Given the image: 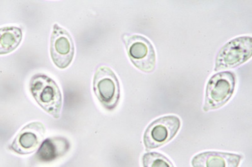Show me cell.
I'll use <instances>...</instances> for the list:
<instances>
[{"mask_svg": "<svg viewBox=\"0 0 252 167\" xmlns=\"http://www.w3.org/2000/svg\"><path fill=\"white\" fill-rule=\"evenodd\" d=\"M30 90L32 95L42 109L54 118H60L63 98L55 81L44 74H37L32 78Z\"/></svg>", "mask_w": 252, "mask_h": 167, "instance_id": "1", "label": "cell"}, {"mask_svg": "<svg viewBox=\"0 0 252 167\" xmlns=\"http://www.w3.org/2000/svg\"><path fill=\"white\" fill-rule=\"evenodd\" d=\"M235 86V76L233 72H219L211 77L206 87L205 111L224 106L232 96Z\"/></svg>", "mask_w": 252, "mask_h": 167, "instance_id": "2", "label": "cell"}, {"mask_svg": "<svg viewBox=\"0 0 252 167\" xmlns=\"http://www.w3.org/2000/svg\"><path fill=\"white\" fill-rule=\"evenodd\" d=\"M181 126V119L175 115L162 116L153 121L144 134L146 150L160 147L172 140L179 132Z\"/></svg>", "mask_w": 252, "mask_h": 167, "instance_id": "3", "label": "cell"}, {"mask_svg": "<svg viewBox=\"0 0 252 167\" xmlns=\"http://www.w3.org/2000/svg\"><path fill=\"white\" fill-rule=\"evenodd\" d=\"M94 91L105 109L112 110L120 99V85L112 70L106 66L98 67L94 78Z\"/></svg>", "mask_w": 252, "mask_h": 167, "instance_id": "4", "label": "cell"}, {"mask_svg": "<svg viewBox=\"0 0 252 167\" xmlns=\"http://www.w3.org/2000/svg\"><path fill=\"white\" fill-rule=\"evenodd\" d=\"M252 37L244 36L230 40L218 53L215 71L234 68L248 60L252 56Z\"/></svg>", "mask_w": 252, "mask_h": 167, "instance_id": "5", "label": "cell"}, {"mask_svg": "<svg viewBox=\"0 0 252 167\" xmlns=\"http://www.w3.org/2000/svg\"><path fill=\"white\" fill-rule=\"evenodd\" d=\"M123 40L132 64L147 73L154 71L157 57L152 43L143 36L139 35H126Z\"/></svg>", "mask_w": 252, "mask_h": 167, "instance_id": "6", "label": "cell"}, {"mask_svg": "<svg viewBox=\"0 0 252 167\" xmlns=\"http://www.w3.org/2000/svg\"><path fill=\"white\" fill-rule=\"evenodd\" d=\"M52 60L60 69H66L70 65L75 55V46L68 31L55 24L51 38Z\"/></svg>", "mask_w": 252, "mask_h": 167, "instance_id": "7", "label": "cell"}, {"mask_svg": "<svg viewBox=\"0 0 252 167\" xmlns=\"http://www.w3.org/2000/svg\"><path fill=\"white\" fill-rule=\"evenodd\" d=\"M45 134L46 128L43 124L40 122H32L18 133L9 148L17 154H31L39 147Z\"/></svg>", "mask_w": 252, "mask_h": 167, "instance_id": "8", "label": "cell"}, {"mask_svg": "<svg viewBox=\"0 0 252 167\" xmlns=\"http://www.w3.org/2000/svg\"><path fill=\"white\" fill-rule=\"evenodd\" d=\"M242 155L236 153L208 151L193 157V167H238Z\"/></svg>", "mask_w": 252, "mask_h": 167, "instance_id": "9", "label": "cell"}, {"mask_svg": "<svg viewBox=\"0 0 252 167\" xmlns=\"http://www.w3.org/2000/svg\"><path fill=\"white\" fill-rule=\"evenodd\" d=\"M69 141L63 137H51L45 139L40 145L36 158L40 162H51L68 152Z\"/></svg>", "mask_w": 252, "mask_h": 167, "instance_id": "10", "label": "cell"}, {"mask_svg": "<svg viewBox=\"0 0 252 167\" xmlns=\"http://www.w3.org/2000/svg\"><path fill=\"white\" fill-rule=\"evenodd\" d=\"M22 39V32L19 27H2L0 28V55L14 51L19 46Z\"/></svg>", "mask_w": 252, "mask_h": 167, "instance_id": "11", "label": "cell"}, {"mask_svg": "<svg viewBox=\"0 0 252 167\" xmlns=\"http://www.w3.org/2000/svg\"><path fill=\"white\" fill-rule=\"evenodd\" d=\"M143 167H175L165 155L158 152H149L142 157Z\"/></svg>", "mask_w": 252, "mask_h": 167, "instance_id": "12", "label": "cell"}]
</instances>
